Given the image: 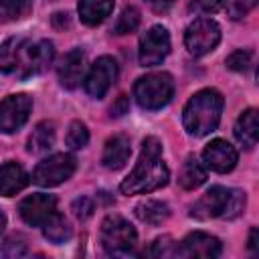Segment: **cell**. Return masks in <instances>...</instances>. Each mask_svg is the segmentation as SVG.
<instances>
[{
	"label": "cell",
	"instance_id": "obj_1",
	"mask_svg": "<svg viewBox=\"0 0 259 259\" xmlns=\"http://www.w3.org/2000/svg\"><path fill=\"white\" fill-rule=\"evenodd\" d=\"M55 57V49L49 40H36L14 36L0 45V71L16 75L20 79L42 73Z\"/></svg>",
	"mask_w": 259,
	"mask_h": 259
},
{
	"label": "cell",
	"instance_id": "obj_2",
	"mask_svg": "<svg viewBox=\"0 0 259 259\" xmlns=\"http://www.w3.org/2000/svg\"><path fill=\"white\" fill-rule=\"evenodd\" d=\"M170 178L168 166L162 160V144L158 138H146L142 146V154L138 158V164L130 172L127 178L119 184V190L123 194H142V192H152L162 186H166Z\"/></svg>",
	"mask_w": 259,
	"mask_h": 259
},
{
	"label": "cell",
	"instance_id": "obj_3",
	"mask_svg": "<svg viewBox=\"0 0 259 259\" xmlns=\"http://www.w3.org/2000/svg\"><path fill=\"white\" fill-rule=\"evenodd\" d=\"M223 103V95L217 89H202L194 93L182 113L184 130L194 138H202L214 132L221 121Z\"/></svg>",
	"mask_w": 259,
	"mask_h": 259
},
{
	"label": "cell",
	"instance_id": "obj_4",
	"mask_svg": "<svg viewBox=\"0 0 259 259\" xmlns=\"http://www.w3.org/2000/svg\"><path fill=\"white\" fill-rule=\"evenodd\" d=\"M245 192L225 188V186H210L192 206H190V217L196 219H214V217H225V219H235L245 210Z\"/></svg>",
	"mask_w": 259,
	"mask_h": 259
},
{
	"label": "cell",
	"instance_id": "obj_5",
	"mask_svg": "<svg viewBox=\"0 0 259 259\" xmlns=\"http://www.w3.org/2000/svg\"><path fill=\"white\" fill-rule=\"evenodd\" d=\"M99 239H101L103 251L107 255H111V257H130V255H136L138 233L119 214H109L101 223Z\"/></svg>",
	"mask_w": 259,
	"mask_h": 259
},
{
	"label": "cell",
	"instance_id": "obj_6",
	"mask_svg": "<svg viewBox=\"0 0 259 259\" xmlns=\"http://www.w3.org/2000/svg\"><path fill=\"white\" fill-rule=\"evenodd\" d=\"M174 93V81L168 73H150L140 77L134 85V97L144 109H160L164 107Z\"/></svg>",
	"mask_w": 259,
	"mask_h": 259
},
{
	"label": "cell",
	"instance_id": "obj_7",
	"mask_svg": "<svg viewBox=\"0 0 259 259\" xmlns=\"http://www.w3.org/2000/svg\"><path fill=\"white\" fill-rule=\"evenodd\" d=\"M221 40V26L210 18H196L184 32V45L190 55L202 57L210 53Z\"/></svg>",
	"mask_w": 259,
	"mask_h": 259
},
{
	"label": "cell",
	"instance_id": "obj_8",
	"mask_svg": "<svg viewBox=\"0 0 259 259\" xmlns=\"http://www.w3.org/2000/svg\"><path fill=\"white\" fill-rule=\"evenodd\" d=\"M75 172V158L69 154H53L38 162V166L32 172V180L38 186H57L65 180H69Z\"/></svg>",
	"mask_w": 259,
	"mask_h": 259
},
{
	"label": "cell",
	"instance_id": "obj_9",
	"mask_svg": "<svg viewBox=\"0 0 259 259\" xmlns=\"http://www.w3.org/2000/svg\"><path fill=\"white\" fill-rule=\"evenodd\" d=\"M32 109V99L24 93L8 95L0 101V132L2 134H14L20 130Z\"/></svg>",
	"mask_w": 259,
	"mask_h": 259
},
{
	"label": "cell",
	"instance_id": "obj_10",
	"mask_svg": "<svg viewBox=\"0 0 259 259\" xmlns=\"http://www.w3.org/2000/svg\"><path fill=\"white\" fill-rule=\"evenodd\" d=\"M170 53V34L164 26H152L140 38V65L154 67L160 65Z\"/></svg>",
	"mask_w": 259,
	"mask_h": 259
},
{
	"label": "cell",
	"instance_id": "obj_11",
	"mask_svg": "<svg viewBox=\"0 0 259 259\" xmlns=\"http://www.w3.org/2000/svg\"><path fill=\"white\" fill-rule=\"evenodd\" d=\"M115 77H117V63H115V59H111V57H99L91 65V69H89V73L85 77V91L91 97L99 99L113 85Z\"/></svg>",
	"mask_w": 259,
	"mask_h": 259
},
{
	"label": "cell",
	"instance_id": "obj_12",
	"mask_svg": "<svg viewBox=\"0 0 259 259\" xmlns=\"http://www.w3.org/2000/svg\"><path fill=\"white\" fill-rule=\"evenodd\" d=\"M18 212L26 225L42 227L49 217L57 212V198L53 194H30L20 202Z\"/></svg>",
	"mask_w": 259,
	"mask_h": 259
},
{
	"label": "cell",
	"instance_id": "obj_13",
	"mask_svg": "<svg viewBox=\"0 0 259 259\" xmlns=\"http://www.w3.org/2000/svg\"><path fill=\"white\" fill-rule=\"evenodd\" d=\"M221 251H223L221 241L217 237L208 235V233H202V231H196V233L186 235V239L178 247V255L180 257H204V259H212V257H219Z\"/></svg>",
	"mask_w": 259,
	"mask_h": 259
},
{
	"label": "cell",
	"instance_id": "obj_14",
	"mask_svg": "<svg viewBox=\"0 0 259 259\" xmlns=\"http://www.w3.org/2000/svg\"><path fill=\"white\" fill-rule=\"evenodd\" d=\"M204 166L214 172H231L237 164V150L227 140H212L202 152Z\"/></svg>",
	"mask_w": 259,
	"mask_h": 259
},
{
	"label": "cell",
	"instance_id": "obj_15",
	"mask_svg": "<svg viewBox=\"0 0 259 259\" xmlns=\"http://www.w3.org/2000/svg\"><path fill=\"white\" fill-rule=\"evenodd\" d=\"M85 65H87V61H85V53L81 49L69 51L57 67L61 85L67 89H75L85 77Z\"/></svg>",
	"mask_w": 259,
	"mask_h": 259
},
{
	"label": "cell",
	"instance_id": "obj_16",
	"mask_svg": "<svg viewBox=\"0 0 259 259\" xmlns=\"http://www.w3.org/2000/svg\"><path fill=\"white\" fill-rule=\"evenodd\" d=\"M130 154H132L130 138L123 136V134H117V136H111V138L105 142L101 162H103V166L109 168V170H119V168H123L125 162L130 160Z\"/></svg>",
	"mask_w": 259,
	"mask_h": 259
},
{
	"label": "cell",
	"instance_id": "obj_17",
	"mask_svg": "<svg viewBox=\"0 0 259 259\" xmlns=\"http://www.w3.org/2000/svg\"><path fill=\"white\" fill-rule=\"evenodd\" d=\"M28 184V174L16 162H6L0 166V194L14 196Z\"/></svg>",
	"mask_w": 259,
	"mask_h": 259
},
{
	"label": "cell",
	"instance_id": "obj_18",
	"mask_svg": "<svg viewBox=\"0 0 259 259\" xmlns=\"http://www.w3.org/2000/svg\"><path fill=\"white\" fill-rule=\"evenodd\" d=\"M235 138L245 146V148H253L257 144L259 138V121H257V109H245L237 123H235Z\"/></svg>",
	"mask_w": 259,
	"mask_h": 259
},
{
	"label": "cell",
	"instance_id": "obj_19",
	"mask_svg": "<svg viewBox=\"0 0 259 259\" xmlns=\"http://www.w3.org/2000/svg\"><path fill=\"white\" fill-rule=\"evenodd\" d=\"M113 10V0H81L79 2V16L85 24L95 26L103 22Z\"/></svg>",
	"mask_w": 259,
	"mask_h": 259
},
{
	"label": "cell",
	"instance_id": "obj_20",
	"mask_svg": "<svg viewBox=\"0 0 259 259\" xmlns=\"http://www.w3.org/2000/svg\"><path fill=\"white\" fill-rule=\"evenodd\" d=\"M55 146V123L53 121H40L32 130L28 138V150L32 154H45Z\"/></svg>",
	"mask_w": 259,
	"mask_h": 259
},
{
	"label": "cell",
	"instance_id": "obj_21",
	"mask_svg": "<svg viewBox=\"0 0 259 259\" xmlns=\"http://www.w3.org/2000/svg\"><path fill=\"white\" fill-rule=\"evenodd\" d=\"M180 186L186 190H194L206 180V168L196 156H188L182 170H180Z\"/></svg>",
	"mask_w": 259,
	"mask_h": 259
},
{
	"label": "cell",
	"instance_id": "obj_22",
	"mask_svg": "<svg viewBox=\"0 0 259 259\" xmlns=\"http://www.w3.org/2000/svg\"><path fill=\"white\" fill-rule=\"evenodd\" d=\"M136 214L142 223L146 225H160L164 223L168 217H170V208L166 202L162 200H154V198H148V200H142L138 206H136Z\"/></svg>",
	"mask_w": 259,
	"mask_h": 259
},
{
	"label": "cell",
	"instance_id": "obj_23",
	"mask_svg": "<svg viewBox=\"0 0 259 259\" xmlns=\"http://www.w3.org/2000/svg\"><path fill=\"white\" fill-rule=\"evenodd\" d=\"M42 233L45 237L51 241V243H65L71 239V227H69V221L61 214V212H53L49 217V221L42 225Z\"/></svg>",
	"mask_w": 259,
	"mask_h": 259
},
{
	"label": "cell",
	"instance_id": "obj_24",
	"mask_svg": "<svg viewBox=\"0 0 259 259\" xmlns=\"http://www.w3.org/2000/svg\"><path fill=\"white\" fill-rule=\"evenodd\" d=\"M32 0H0V22L22 20L30 14Z\"/></svg>",
	"mask_w": 259,
	"mask_h": 259
},
{
	"label": "cell",
	"instance_id": "obj_25",
	"mask_svg": "<svg viewBox=\"0 0 259 259\" xmlns=\"http://www.w3.org/2000/svg\"><path fill=\"white\" fill-rule=\"evenodd\" d=\"M138 24H140V10L136 6H125L115 20L113 32L115 34H127V32H134L138 28Z\"/></svg>",
	"mask_w": 259,
	"mask_h": 259
},
{
	"label": "cell",
	"instance_id": "obj_26",
	"mask_svg": "<svg viewBox=\"0 0 259 259\" xmlns=\"http://www.w3.org/2000/svg\"><path fill=\"white\" fill-rule=\"evenodd\" d=\"M65 142H67V146H69L71 150H81V148H85L87 142H89V130H87V125H85L83 121H73V123L69 125V132H67Z\"/></svg>",
	"mask_w": 259,
	"mask_h": 259
},
{
	"label": "cell",
	"instance_id": "obj_27",
	"mask_svg": "<svg viewBox=\"0 0 259 259\" xmlns=\"http://www.w3.org/2000/svg\"><path fill=\"white\" fill-rule=\"evenodd\" d=\"M148 255H152V257H174V255H178V245L168 235L166 237H158L152 243Z\"/></svg>",
	"mask_w": 259,
	"mask_h": 259
},
{
	"label": "cell",
	"instance_id": "obj_28",
	"mask_svg": "<svg viewBox=\"0 0 259 259\" xmlns=\"http://www.w3.org/2000/svg\"><path fill=\"white\" fill-rule=\"evenodd\" d=\"M249 65H251V53L249 51L239 49L227 57V67L233 71H245Z\"/></svg>",
	"mask_w": 259,
	"mask_h": 259
},
{
	"label": "cell",
	"instance_id": "obj_29",
	"mask_svg": "<svg viewBox=\"0 0 259 259\" xmlns=\"http://www.w3.org/2000/svg\"><path fill=\"white\" fill-rule=\"evenodd\" d=\"M24 253H26V245L22 243L20 237H10L2 247V255L6 257H20Z\"/></svg>",
	"mask_w": 259,
	"mask_h": 259
},
{
	"label": "cell",
	"instance_id": "obj_30",
	"mask_svg": "<svg viewBox=\"0 0 259 259\" xmlns=\"http://www.w3.org/2000/svg\"><path fill=\"white\" fill-rule=\"evenodd\" d=\"M225 6V0H192V8L204 14H212Z\"/></svg>",
	"mask_w": 259,
	"mask_h": 259
},
{
	"label": "cell",
	"instance_id": "obj_31",
	"mask_svg": "<svg viewBox=\"0 0 259 259\" xmlns=\"http://www.w3.org/2000/svg\"><path fill=\"white\" fill-rule=\"evenodd\" d=\"M73 210H75V214L79 217V219H87V217H91V212H93V202L89 200V198H77L75 202H73Z\"/></svg>",
	"mask_w": 259,
	"mask_h": 259
},
{
	"label": "cell",
	"instance_id": "obj_32",
	"mask_svg": "<svg viewBox=\"0 0 259 259\" xmlns=\"http://www.w3.org/2000/svg\"><path fill=\"white\" fill-rule=\"evenodd\" d=\"M53 26H55L57 30H65V28H69V26H71L69 14H67V12H57V14L53 16Z\"/></svg>",
	"mask_w": 259,
	"mask_h": 259
},
{
	"label": "cell",
	"instance_id": "obj_33",
	"mask_svg": "<svg viewBox=\"0 0 259 259\" xmlns=\"http://www.w3.org/2000/svg\"><path fill=\"white\" fill-rule=\"evenodd\" d=\"M127 111V97L125 95H119V99H117V103L111 107V115H115V117H119V115H123Z\"/></svg>",
	"mask_w": 259,
	"mask_h": 259
},
{
	"label": "cell",
	"instance_id": "obj_34",
	"mask_svg": "<svg viewBox=\"0 0 259 259\" xmlns=\"http://www.w3.org/2000/svg\"><path fill=\"white\" fill-rule=\"evenodd\" d=\"M257 235H259V233H257V229L253 227V229H251V233H249V249H251L253 253H257V249H259V243H257Z\"/></svg>",
	"mask_w": 259,
	"mask_h": 259
},
{
	"label": "cell",
	"instance_id": "obj_35",
	"mask_svg": "<svg viewBox=\"0 0 259 259\" xmlns=\"http://www.w3.org/2000/svg\"><path fill=\"white\" fill-rule=\"evenodd\" d=\"M154 8H158V10H164V8H168L170 4H174L176 0H148Z\"/></svg>",
	"mask_w": 259,
	"mask_h": 259
},
{
	"label": "cell",
	"instance_id": "obj_36",
	"mask_svg": "<svg viewBox=\"0 0 259 259\" xmlns=\"http://www.w3.org/2000/svg\"><path fill=\"white\" fill-rule=\"evenodd\" d=\"M4 227H6V217H4V212L0 210V233L4 231Z\"/></svg>",
	"mask_w": 259,
	"mask_h": 259
}]
</instances>
